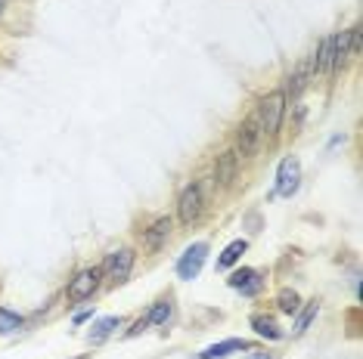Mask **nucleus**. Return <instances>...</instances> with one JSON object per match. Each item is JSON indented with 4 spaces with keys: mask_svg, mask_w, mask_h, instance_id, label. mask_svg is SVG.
Instances as JSON below:
<instances>
[{
    "mask_svg": "<svg viewBox=\"0 0 363 359\" xmlns=\"http://www.w3.org/2000/svg\"><path fill=\"white\" fill-rule=\"evenodd\" d=\"M282 112H286V93H282V90L267 93V96L261 99L258 112H255V115H258V124H261V134H267V137L280 134Z\"/></svg>",
    "mask_w": 363,
    "mask_h": 359,
    "instance_id": "1",
    "label": "nucleus"
},
{
    "mask_svg": "<svg viewBox=\"0 0 363 359\" xmlns=\"http://www.w3.org/2000/svg\"><path fill=\"white\" fill-rule=\"evenodd\" d=\"M100 279H103V267H87L81 272H75V279H69V288H65V297L75 304L87 301L94 297V291L100 288Z\"/></svg>",
    "mask_w": 363,
    "mask_h": 359,
    "instance_id": "2",
    "label": "nucleus"
},
{
    "mask_svg": "<svg viewBox=\"0 0 363 359\" xmlns=\"http://www.w3.org/2000/svg\"><path fill=\"white\" fill-rule=\"evenodd\" d=\"M301 186V161L295 155L282 158L280 168H276V195L292 198Z\"/></svg>",
    "mask_w": 363,
    "mask_h": 359,
    "instance_id": "3",
    "label": "nucleus"
},
{
    "mask_svg": "<svg viewBox=\"0 0 363 359\" xmlns=\"http://www.w3.org/2000/svg\"><path fill=\"white\" fill-rule=\"evenodd\" d=\"M134 261H137L134 248H118V251H112V254L105 257L103 272L112 279V285H121V282H128V279H130Z\"/></svg>",
    "mask_w": 363,
    "mask_h": 359,
    "instance_id": "4",
    "label": "nucleus"
},
{
    "mask_svg": "<svg viewBox=\"0 0 363 359\" xmlns=\"http://www.w3.org/2000/svg\"><path fill=\"white\" fill-rule=\"evenodd\" d=\"M261 124H258V115H248L246 121L236 128V155L242 158H252L255 152H258V143H261Z\"/></svg>",
    "mask_w": 363,
    "mask_h": 359,
    "instance_id": "5",
    "label": "nucleus"
},
{
    "mask_svg": "<svg viewBox=\"0 0 363 359\" xmlns=\"http://www.w3.org/2000/svg\"><path fill=\"white\" fill-rule=\"evenodd\" d=\"M202 214V186L199 183H189L183 186L180 198H177V217H180L183 226H193Z\"/></svg>",
    "mask_w": 363,
    "mask_h": 359,
    "instance_id": "6",
    "label": "nucleus"
},
{
    "mask_svg": "<svg viewBox=\"0 0 363 359\" xmlns=\"http://www.w3.org/2000/svg\"><path fill=\"white\" fill-rule=\"evenodd\" d=\"M205 257H208V245H205V242L189 245V248L180 254V261H177V276H180L183 282H193V279L202 272V263H205Z\"/></svg>",
    "mask_w": 363,
    "mask_h": 359,
    "instance_id": "7",
    "label": "nucleus"
},
{
    "mask_svg": "<svg viewBox=\"0 0 363 359\" xmlns=\"http://www.w3.org/2000/svg\"><path fill=\"white\" fill-rule=\"evenodd\" d=\"M227 285L233 291H242L246 297H255L264 288V276H261L258 270H252V267H242V270H236L233 276L227 279Z\"/></svg>",
    "mask_w": 363,
    "mask_h": 359,
    "instance_id": "8",
    "label": "nucleus"
},
{
    "mask_svg": "<svg viewBox=\"0 0 363 359\" xmlns=\"http://www.w3.org/2000/svg\"><path fill=\"white\" fill-rule=\"evenodd\" d=\"M348 59H351V37H348V31H339V35L329 37V71H341L348 65Z\"/></svg>",
    "mask_w": 363,
    "mask_h": 359,
    "instance_id": "9",
    "label": "nucleus"
},
{
    "mask_svg": "<svg viewBox=\"0 0 363 359\" xmlns=\"http://www.w3.org/2000/svg\"><path fill=\"white\" fill-rule=\"evenodd\" d=\"M236 170H239V155H236L233 149H230V152H221V155H217V161H214V183L221 186V189L233 186Z\"/></svg>",
    "mask_w": 363,
    "mask_h": 359,
    "instance_id": "10",
    "label": "nucleus"
},
{
    "mask_svg": "<svg viewBox=\"0 0 363 359\" xmlns=\"http://www.w3.org/2000/svg\"><path fill=\"white\" fill-rule=\"evenodd\" d=\"M316 75V65H314V56H307L305 62L298 65V69H295V75L289 78V90H286V103L289 99H298L301 96V90L307 87V84H311V78Z\"/></svg>",
    "mask_w": 363,
    "mask_h": 359,
    "instance_id": "11",
    "label": "nucleus"
},
{
    "mask_svg": "<svg viewBox=\"0 0 363 359\" xmlns=\"http://www.w3.org/2000/svg\"><path fill=\"white\" fill-rule=\"evenodd\" d=\"M168 236H171V217H158L149 229H143V248L158 251L164 242H168Z\"/></svg>",
    "mask_w": 363,
    "mask_h": 359,
    "instance_id": "12",
    "label": "nucleus"
},
{
    "mask_svg": "<svg viewBox=\"0 0 363 359\" xmlns=\"http://www.w3.org/2000/svg\"><path fill=\"white\" fill-rule=\"evenodd\" d=\"M242 350H255L248 341H242V338H230V341H221V344H211L199 353V359H223L230 353H242Z\"/></svg>",
    "mask_w": 363,
    "mask_h": 359,
    "instance_id": "13",
    "label": "nucleus"
},
{
    "mask_svg": "<svg viewBox=\"0 0 363 359\" xmlns=\"http://www.w3.org/2000/svg\"><path fill=\"white\" fill-rule=\"evenodd\" d=\"M115 329H121V316H105V319H100V322H94V329H90L87 341L96 347V344H103Z\"/></svg>",
    "mask_w": 363,
    "mask_h": 359,
    "instance_id": "14",
    "label": "nucleus"
},
{
    "mask_svg": "<svg viewBox=\"0 0 363 359\" xmlns=\"http://www.w3.org/2000/svg\"><path fill=\"white\" fill-rule=\"evenodd\" d=\"M246 248H248L246 238H233V242H230L227 248H223V254L217 257V270H230L242 254H246Z\"/></svg>",
    "mask_w": 363,
    "mask_h": 359,
    "instance_id": "15",
    "label": "nucleus"
},
{
    "mask_svg": "<svg viewBox=\"0 0 363 359\" xmlns=\"http://www.w3.org/2000/svg\"><path fill=\"white\" fill-rule=\"evenodd\" d=\"M252 329L258 331L261 338H267V341H280V338H282L280 325H276L270 316H252Z\"/></svg>",
    "mask_w": 363,
    "mask_h": 359,
    "instance_id": "16",
    "label": "nucleus"
},
{
    "mask_svg": "<svg viewBox=\"0 0 363 359\" xmlns=\"http://www.w3.org/2000/svg\"><path fill=\"white\" fill-rule=\"evenodd\" d=\"M316 313H320V304H316V301H307V307L298 310V319H295V331H292V335H295V338L305 335V331L311 329V322L316 319Z\"/></svg>",
    "mask_w": 363,
    "mask_h": 359,
    "instance_id": "17",
    "label": "nucleus"
},
{
    "mask_svg": "<svg viewBox=\"0 0 363 359\" xmlns=\"http://www.w3.org/2000/svg\"><path fill=\"white\" fill-rule=\"evenodd\" d=\"M25 325V319L19 313H12V310L0 307V335H12V331H19Z\"/></svg>",
    "mask_w": 363,
    "mask_h": 359,
    "instance_id": "18",
    "label": "nucleus"
},
{
    "mask_svg": "<svg viewBox=\"0 0 363 359\" xmlns=\"http://www.w3.org/2000/svg\"><path fill=\"white\" fill-rule=\"evenodd\" d=\"M146 319H149V325H168V319H171V301H155L153 304V310L146 313Z\"/></svg>",
    "mask_w": 363,
    "mask_h": 359,
    "instance_id": "19",
    "label": "nucleus"
},
{
    "mask_svg": "<svg viewBox=\"0 0 363 359\" xmlns=\"http://www.w3.org/2000/svg\"><path fill=\"white\" fill-rule=\"evenodd\" d=\"M276 304H280V310H282V313H289V316H292V313H298V307H301V297L295 295L292 288H282L280 295H276Z\"/></svg>",
    "mask_w": 363,
    "mask_h": 359,
    "instance_id": "20",
    "label": "nucleus"
},
{
    "mask_svg": "<svg viewBox=\"0 0 363 359\" xmlns=\"http://www.w3.org/2000/svg\"><path fill=\"white\" fill-rule=\"evenodd\" d=\"M143 329H149V319H146V316H143V319H137V322H134V329H128V338H137Z\"/></svg>",
    "mask_w": 363,
    "mask_h": 359,
    "instance_id": "21",
    "label": "nucleus"
},
{
    "mask_svg": "<svg viewBox=\"0 0 363 359\" xmlns=\"http://www.w3.org/2000/svg\"><path fill=\"white\" fill-rule=\"evenodd\" d=\"M90 316H94V313H90V310H84V313H78V316H75V325H81V322H87V319H90Z\"/></svg>",
    "mask_w": 363,
    "mask_h": 359,
    "instance_id": "22",
    "label": "nucleus"
},
{
    "mask_svg": "<svg viewBox=\"0 0 363 359\" xmlns=\"http://www.w3.org/2000/svg\"><path fill=\"white\" fill-rule=\"evenodd\" d=\"M248 359H273V356H270V353H258V350H255V353L248 356Z\"/></svg>",
    "mask_w": 363,
    "mask_h": 359,
    "instance_id": "23",
    "label": "nucleus"
},
{
    "mask_svg": "<svg viewBox=\"0 0 363 359\" xmlns=\"http://www.w3.org/2000/svg\"><path fill=\"white\" fill-rule=\"evenodd\" d=\"M0 12H3V0H0Z\"/></svg>",
    "mask_w": 363,
    "mask_h": 359,
    "instance_id": "24",
    "label": "nucleus"
}]
</instances>
